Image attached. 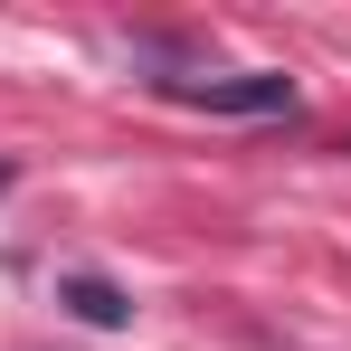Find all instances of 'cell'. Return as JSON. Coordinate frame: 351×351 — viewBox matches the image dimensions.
<instances>
[{"label": "cell", "mask_w": 351, "mask_h": 351, "mask_svg": "<svg viewBox=\"0 0 351 351\" xmlns=\"http://www.w3.org/2000/svg\"><path fill=\"white\" fill-rule=\"evenodd\" d=\"M58 304L76 313V323H95V332L133 323V294H123V285H105V276H66V285H58Z\"/></svg>", "instance_id": "obj_2"}, {"label": "cell", "mask_w": 351, "mask_h": 351, "mask_svg": "<svg viewBox=\"0 0 351 351\" xmlns=\"http://www.w3.org/2000/svg\"><path fill=\"white\" fill-rule=\"evenodd\" d=\"M180 105H209V114H276L294 105V76H162Z\"/></svg>", "instance_id": "obj_1"}]
</instances>
